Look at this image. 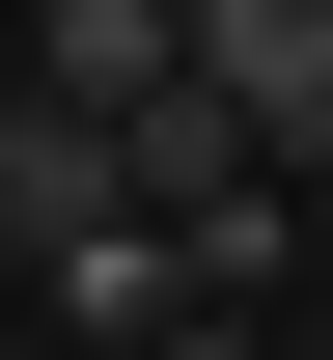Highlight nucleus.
I'll return each mask as SVG.
<instances>
[{
    "mask_svg": "<svg viewBox=\"0 0 333 360\" xmlns=\"http://www.w3.org/2000/svg\"><path fill=\"white\" fill-rule=\"evenodd\" d=\"M167 360H250V333H167Z\"/></svg>",
    "mask_w": 333,
    "mask_h": 360,
    "instance_id": "nucleus-4",
    "label": "nucleus"
},
{
    "mask_svg": "<svg viewBox=\"0 0 333 360\" xmlns=\"http://www.w3.org/2000/svg\"><path fill=\"white\" fill-rule=\"evenodd\" d=\"M194 84V0H56V111H167Z\"/></svg>",
    "mask_w": 333,
    "mask_h": 360,
    "instance_id": "nucleus-3",
    "label": "nucleus"
},
{
    "mask_svg": "<svg viewBox=\"0 0 333 360\" xmlns=\"http://www.w3.org/2000/svg\"><path fill=\"white\" fill-rule=\"evenodd\" d=\"M194 84H222L250 167L306 194V167H333V0H194Z\"/></svg>",
    "mask_w": 333,
    "mask_h": 360,
    "instance_id": "nucleus-1",
    "label": "nucleus"
},
{
    "mask_svg": "<svg viewBox=\"0 0 333 360\" xmlns=\"http://www.w3.org/2000/svg\"><path fill=\"white\" fill-rule=\"evenodd\" d=\"M111 222H139V194H111V111H56V84H28V111H0V250H28V277H84Z\"/></svg>",
    "mask_w": 333,
    "mask_h": 360,
    "instance_id": "nucleus-2",
    "label": "nucleus"
}]
</instances>
